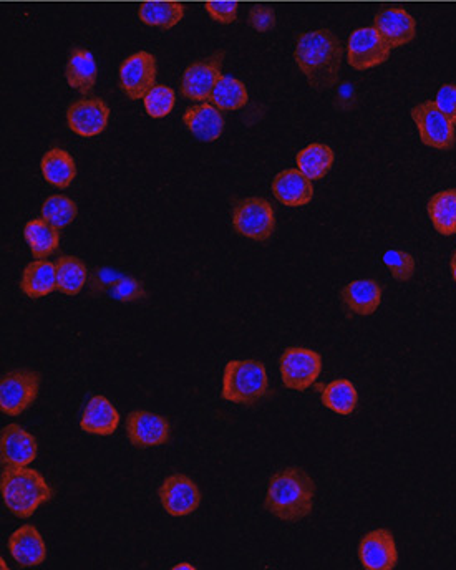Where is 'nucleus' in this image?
<instances>
[{"label":"nucleus","mask_w":456,"mask_h":570,"mask_svg":"<svg viewBox=\"0 0 456 570\" xmlns=\"http://www.w3.org/2000/svg\"><path fill=\"white\" fill-rule=\"evenodd\" d=\"M344 47L327 29L306 32L297 39L294 58L307 82L316 90H329L339 80Z\"/></svg>","instance_id":"f257e3e1"},{"label":"nucleus","mask_w":456,"mask_h":570,"mask_svg":"<svg viewBox=\"0 0 456 570\" xmlns=\"http://www.w3.org/2000/svg\"><path fill=\"white\" fill-rule=\"evenodd\" d=\"M316 498V483L304 469L291 466L272 476L264 508L267 513L286 522L311 516Z\"/></svg>","instance_id":"f03ea898"},{"label":"nucleus","mask_w":456,"mask_h":570,"mask_svg":"<svg viewBox=\"0 0 456 570\" xmlns=\"http://www.w3.org/2000/svg\"><path fill=\"white\" fill-rule=\"evenodd\" d=\"M0 491L7 509L20 519L34 516L42 504L54 498L44 476L27 466H5L0 476Z\"/></svg>","instance_id":"7ed1b4c3"},{"label":"nucleus","mask_w":456,"mask_h":570,"mask_svg":"<svg viewBox=\"0 0 456 570\" xmlns=\"http://www.w3.org/2000/svg\"><path fill=\"white\" fill-rule=\"evenodd\" d=\"M269 390L264 363L259 360H231L223 373V398L238 405H254Z\"/></svg>","instance_id":"20e7f679"},{"label":"nucleus","mask_w":456,"mask_h":570,"mask_svg":"<svg viewBox=\"0 0 456 570\" xmlns=\"http://www.w3.org/2000/svg\"><path fill=\"white\" fill-rule=\"evenodd\" d=\"M279 370L284 387L304 392L307 388H311L321 375V353L314 352L311 348H286L282 353Z\"/></svg>","instance_id":"39448f33"},{"label":"nucleus","mask_w":456,"mask_h":570,"mask_svg":"<svg viewBox=\"0 0 456 570\" xmlns=\"http://www.w3.org/2000/svg\"><path fill=\"white\" fill-rule=\"evenodd\" d=\"M40 375L34 370H15L0 382V411L19 416L29 410L39 397Z\"/></svg>","instance_id":"423d86ee"},{"label":"nucleus","mask_w":456,"mask_h":570,"mask_svg":"<svg viewBox=\"0 0 456 570\" xmlns=\"http://www.w3.org/2000/svg\"><path fill=\"white\" fill-rule=\"evenodd\" d=\"M233 226L241 236L253 241H267L276 228V216L271 203L262 198L239 201L233 211Z\"/></svg>","instance_id":"0eeeda50"},{"label":"nucleus","mask_w":456,"mask_h":570,"mask_svg":"<svg viewBox=\"0 0 456 570\" xmlns=\"http://www.w3.org/2000/svg\"><path fill=\"white\" fill-rule=\"evenodd\" d=\"M410 113L423 145L435 150H452L455 146V125L438 110L435 102L420 103Z\"/></svg>","instance_id":"6e6552de"},{"label":"nucleus","mask_w":456,"mask_h":570,"mask_svg":"<svg viewBox=\"0 0 456 570\" xmlns=\"http://www.w3.org/2000/svg\"><path fill=\"white\" fill-rule=\"evenodd\" d=\"M392 52L375 27H362L350 34L347 42V62L355 70H370L387 62Z\"/></svg>","instance_id":"1a4fd4ad"},{"label":"nucleus","mask_w":456,"mask_h":570,"mask_svg":"<svg viewBox=\"0 0 456 570\" xmlns=\"http://www.w3.org/2000/svg\"><path fill=\"white\" fill-rule=\"evenodd\" d=\"M224 52L191 63L181 77V93L191 102H209L219 78L223 77Z\"/></svg>","instance_id":"9d476101"},{"label":"nucleus","mask_w":456,"mask_h":570,"mask_svg":"<svg viewBox=\"0 0 456 570\" xmlns=\"http://www.w3.org/2000/svg\"><path fill=\"white\" fill-rule=\"evenodd\" d=\"M156 73L155 55L141 50L125 58L120 65V87L131 100H140L155 87Z\"/></svg>","instance_id":"9b49d317"},{"label":"nucleus","mask_w":456,"mask_h":570,"mask_svg":"<svg viewBox=\"0 0 456 570\" xmlns=\"http://www.w3.org/2000/svg\"><path fill=\"white\" fill-rule=\"evenodd\" d=\"M160 501L166 513L173 517L190 516L201 504V493L193 479L185 474H171L161 484Z\"/></svg>","instance_id":"f8f14e48"},{"label":"nucleus","mask_w":456,"mask_h":570,"mask_svg":"<svg viewBox=\"0 0 456 570\" xmlns=\"http://www.w3.org/2000/svg\"><path fill=\"white\" fill-rule=\"evenodd\" d=\"M110 120V107L102 98H83L67 110L68 128L82 138H93L105 131Z\"/></svg>","instance_id":"ddd939ff"},{"label":"nucleus","mask_w":456,"mask_h":570,"mask_svg":"<svg viewBox=\"0 0 456 570\" xmlns=\"http://www.w3.org/2000/svg\"><path fill=\"white\" fill-rule=\"evenodd\" d=\"M170 431V423L151 411H131L127 416L128 440L141 450L166 445L170 440Z\"/></svg>","instance_id":"4468645a"},{"label":"nucleus","mask_w":456,"mask_h":570,"mask_svg":"<svg viewBox=\"0 0 456 570\" xmlns=\"http://www.w3.org/2000/svg\"><path fill=\"white\" fill-rule=\"evenodd\" d=\"M359 561L367 570H392L398 562L395 539L389 529H375L362 537Z\"/></svg>","instance_id":"2eb2a0df"},{"label":"nucleus","mask_w":456,"mask_h":570,"mask_svg":"<svg viewBox=\"0 0 456 570\" xmlns=\"http://www.w3.org/2000/svg\"><path fill=\"white\" fill-rule=\"evenodd\" d=\"M39 455V445L35 436L22 426H5L0 435V459L4 466H29Z\"/></svg>","instance_id":"dca6fc26"},{"label":"nucleus","mask_w":456,"mask_h":570,"mask_svg":"<svg viewBox=\"0 0 456 570\" xmlns=\"http://www.w3.org/2000/svg\"><path fill=\"white\" fill-rule=\"evenodd\" d=\"M374 27L392 49L410 44L417 35L415 19L407 10L398 7L380 10L379 14L375 15Z\"/></svg>","instance_id":"f3484780"},{"label":"nucleus","mask_w":456,"mask_h":570,"mask_svg":"<svg viewBox=\"0 0 456 570\" xmlns=\"http://www.w3.org/2000/svg\"><path fill=\"white\" fill-rule=\"evenodd\" d=\"M272 193L279 203L289 208H301L311 203L314 188L311 179L301 170H286L277 174L272 181Z\"/></svg>","instance_id":"a211bd4d"},{"label":"nucleus","mask_w":456,"mask_h":570,"mask_svg":"<svg viewBox=\"0 0 456 570\" xmlns=\"http://www.w3.org/2000/svg\"><path fill=\"white\" fill-rule=\"evenodd\" d=\"M9 551L22 567L40 566L47 559V546L37 527L25 524L9 537Z\"/></svg>","instance_id":"6ab92c4d"},{"label":"nucleus","mask_w":456,"mask_h":570,"mask_svg":"<svg viewBox=\"0 0 456 570\" xmlns=\"http://www.w3.org/2000/svg\"><path fill=\"white\" fill-rule=\"evenodd\" d=\"M186 128L204 143L218 140L224 131V115L213 103H198L190 107L183 115Z\"/></svg>","instance_id":"aec40b11"},{"label":"nucleus","mask_w":456,"mask_h":570,"mask_svg":"<svg viewBox=\"0 0 456 570\" xmlns=\"http://www.w3.org/2000/svg\"><path fill=\"white\" fill-rule=\"evenodd\" d=\"M120 425V413L103 395L90 398L83 410L82 428L88 435L112 436Z\"/></svg>","instance_id":"412c9836"},{"label":"nucleus","mask_w":456,"mask_h":570,"mask_svg":"<svg viewBox=\"0 0 456 570\" xmlns=\"http://www.w3.org/2000/svg\"><path fill=\"white\" fill-rule=\"evenodd\" d=\"M342 302L355 315H372L382 302V287L372 279L350 282L342 289Z\"/></svg>","instance_id":"4be33fe9"},{"label":"nucleus","mask_w":456,"mask_h":570,"mask_svg":"<svg viewBox=\"0 0 456 570\" xmlns=\"http://www.w3.org/2000/svg\"><path fill=\"white\" fill-rule=\"evenodd\" d=\"M98 67L92 52L87 49H73L65 65V78L73 90L90 95L97 85Z\"/></svg>","instance_id":"5701e85b"},{"label":"nucleus","mask_w":456,"mask_h":570,"mask_svg":"<svg viewBox=\"0 0 456 570\" xmlns=\"http://www.w3.org/2000/svg\"><path fill=\"white\" fill-rule=\"evenodd\" d=\"M20 289L30 299H42L57 289V267L54 262L37 259L25 267Z\"/></svg>","instance_id":"b1692460"},{"label":"nucleus","mask_w":456,"mask_h":570,"mask_svg":"<svg viewBox=\"0 0 456 570\" xmlns=\"http://www.w3.org/2000/svg\"><path fill=\"white\" fill-rule=\"evenodd\" d=\"M40 170L47 183L60 189L68 188L77 176V165L73 156L62 148L47 151L40 161Z\"/></svg>","instance_id":"393cba45"},{"label":"nucleus","mask_w":456,"mask_h":570,"mask_svg":"<svg viewBox=\"0 0 456 570\" xmlns=\"http://www.w3.org/2000/svg\"><path fill=\"white\" fill-rule=\"evenodd\" d=\"M24 237L35 259L52 256L60 246L59 229L54 228L45 219H32L25 224Z\"/></svg>","instance_id":"a878e982"},{"label":"nucleus","mask_w":456,"mask_h":570,"mask_svg":"<svg viewBox=\"0 0 456 570\" xmlns=\"http://www.w3.org/2000/svg\"><path fill=\"white\" fill-rule=\"evenodd\" d=\"M138 17L148 27L170 30L185 17V5L176 2H143Z\"/></svg>","instance_id":"bb28decb"},{"label":"nucleus","mask_w":456,"mask_h":570,"mask_svg":"<svg viewBox=\"0 0 456 570\" xmlns=\"http://www.w3.org/2000/svg\"><path fill=\"white\" fill-rule=\"evenodd\" d=\"M249 102L248 88L238 78L223 75L214 87L209 103L221 112H236L246 107Z\"/></svg>","instance_id":"cd10ccee"},{"label":"nucleus","mask_w":456,"mask_h":570,"mask_svg":"<svg viewBox=\"0 0 456 570\" xmlns=\"http://www.w3.org/2000/svg\"><path fill=\"white\" fill-rule=\"evenodd\" d=\"M297 170H301L311 181L322 179L334 165V150L321 143H312L296 156Z\"/></svg>","instance_id":"c85d7f7f"},{"label":"nucleus","mask_w":456,"mask_h":570,"mask_svg":"<svg viewBox=\"0 0 456 570\" xmlns=\"http://www.w3.org/2000/svg\"><path fill=\"white\" fill-rule=\"evenodd\" d=\"M321 401L322 405L337 415L349 416L357 408L359 393H357L354 383L345 380V378H339V380L327 383L322 390Z\"/></svg>","instance_id":"c756f323"},{"label":"nucleus","mask_w":456,"mask_h":570,"mask_svg":"<svg viewBox=\"0 0 456 570\" xmlns=\"http://www.w3.org/2000/svg\"><path fill=\"white\" fill-rule=\"evenodd\" d=\"M428 216L433 228L442 236H452L456 232V189H445L435 194L428 203Z\"/></svg>","instance_id":"7c9ffc66"},{"label":"nucleus","mask_w":456,"mask_h":570,"mask_svg":"<svg viewBox=\"0 0 456 570\" xmlns=\"http://www.w3.org/2000/svg\"><path fill=\"white\" fill-rule=\"evenodd\" d=\"M57 267V289L62 294L78 295L87 284L88 271L85 262L75 256H62L55 262Z\"/></svg>","instance_id":"2f4dec72"},{"label":"nucleus","mask_w":456,"mask_h":570,"mask_svg":"<svg viewBox=\"0 0 456 570\" xmlns=\"http://www.w3.org/2000/svg\"><path fill=\"white\" fill-rule=\"evenodd\" d=\"M40 214H42V219H45L47 223L52 224L54 228L60 231V229L67 228L68 224H72L75 221L78 208L75 201H72L68 196L55 194V196L45 199V203L42 204V209H40Z\"/></svg>","instance_id":"473e14b6"},{"label":"nucleus","mask_w":456,"mask_h":570,"mask_svg":"<svg viewBox=\"0 0 456 570\" xmlns=\"http://www.w3.org/2000/svg\"><path fill=\"white\" fill-rule=\"evenodd\" d=\"M175 103V90L166 87V85H155L143 98L146 113L151 118H156V120L170 115L173 112V108H175Z\"/></svg>","instance_id":"72a5a7b5"},{"label":"nucleus","mask_w":456,"mask_h":570,"mask_svg":"<svg viewBox=\"0 0 456 570\" xmlns=\"http://www.w3.org/2000/svg\"><path fill=\"white\" fill-rule=\"evenodd\" d=\"M384 264L398 282H408L417 272V262L410 252L390 249L384 254Z\"/></svg>","instance_id":"f704fd0d"},{"label":"nucleus","mask_w":456,"mask_h":570,"mask_svg":"<svg viewBox=\"0 0 456 570\" xmlns=\"http://www.w3.org/2000/svg\"><path fill=\"white\" fill-rule=\"evenodd\" d=\"M110 292H112L113 299L120 300V302H133V300L145 297V289L135 277H117L115 282L110 285Z\"/></svg>","instance_id":"c9c22d12"},{"label":"nucleus","mask_w":456,"mask_h":570,"mask_svg":"<svg viewBox=\"0 0 456 570\" xmlns=\"http://www.w3.org/2000/svg\"><path fill=\"white\" fill-rule=\"evenodd\" d=\"M209 17L218 22V24H233L238 19V2H221V0H211L204 4Z\"/></svg>","instance_id":"e433bc0d"},{"label":"nucleus","mask_w":456,"mask_h":570,"mask_svg":"<svg viewBox=\"0 0 456 570\" xmlns=\"http://www.w3.org/2000/svg\"><path fill=\"white\" fill-rule=\"evenodd\" d=\"M248 24L259 34L269 32L276 25V12L271 5H254L253 9L249 10Z\"/></svg>","instance_id":"4c0bfd02"},{"label":"nucleus","mask_w":456,"mask_h":570,"mask_svg":"<svg viewBox=\"0 0 456 570\" xmlns=\"http://www.w3.org/2000/svg\"><path fill=\"white\" fill-rule=\"evenodd\" d=\"M435 105L438 110L447 115L452 120L453 125H456V85L447 83L438 90L437 98H435Z\"/></svg>","instance_id":"58836bf2"},{"label":"nucleus","mask_w":456,"mask_h":570,"mask_svg":"<svg viewBox=\"0 0 456 570\" xmlns=\"http://www.w3.org/2000/svg\"><path fill=\"white\" fill-rule=\"evenodd\" d=\"M450 271H452L453 281L456 282V252L453 254L452 261H450Z\"/></svg>","instance_id":"ea45409f"},{"label":"nucleus","mask_w":456,"mask_h":570,"mask_svg":"<svg viewBox=\"0 0 456 570\" xmlns=\"http://www.w3.org/2000/svg\"><path fill=\"white\" fill-rule=\"evenodd\" d=\"M181 569L195 570V567L191 566V564H178V566L173 567V570H181Z\"/></svg>","instance_id":"a19ab883"},{"label":"nucleus","mask_w":456,"mask_h":570,"mask_svg":"<svg viewBox=\"0 0 456 570\" xmlns=\"http://www.w3.org/2000/svg\"><path fill=\"white\" fill-rule=\"evenodd\" d=\"M455 234H456V232H455Z\"/></svg>","instance_id":"79ce46f5"}]
</instances>
